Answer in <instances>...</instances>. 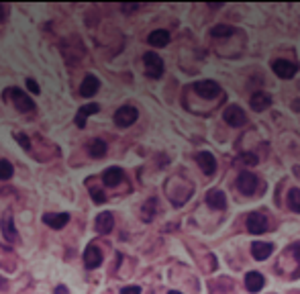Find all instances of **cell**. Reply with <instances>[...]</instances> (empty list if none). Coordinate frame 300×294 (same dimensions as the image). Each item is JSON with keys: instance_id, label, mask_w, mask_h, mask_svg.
Instances as JSON below:
<instances>
[{"instance_id": "cell-31", "label": "cell", "mask_w": 300, "mask_h": 294, "mask_svg": "<svg viewBox=\"0 0 300 294\" xmlns=\"http://www.w3.org/2000/svg\"><path fill=\"white\" fill-rule=\"evenodd\" d=\"M27 86H29V90H31L33 94H39V92H41L39 86H37V82H35L33 78H27Z\"/></svg>"}, {"instance_id": "cell-10", "label": "cell", "mask_w": 300, "mask_h": 294, "mask_svg": "<svg viewBox=\"0 0 300 294\" xmlns=\"http://www.w3.org/2000/svg\"><path fill=\"white\" fill-rule=\"evenodd\" d=\"M0 229H3V235H5V239H7L9 243H15V241L19 239V235H17V227H15V221H13V217H11L9 213L3 215V221H0Z\"/></svg>"}, {"instance_id": "cell-15", "label": "cell", "mask_w": 300, "mask_h": 294, "mask_svg": "<svg viewBox=\"0 0 300 294\" xmlns=\"http://www.w3.org/2000/svg\"><path fill=\"white\" fill-rule=\"evenodd\" d=\"M94 227H96V231H98L100 235L110 233L112 227H114V217H112V213H100V215L96 217V221H94Z\"/></svg>"}, {"instance_id": "cell-6", "label": "cell", "mask_w": 300, "mask_h": 294, "mask_svg": "<svg viewBox=\"0 0 300 294\" xmlns=\"http://www.w3.org/2000/svg\"><path fill=\"white\" fill-rule=\"evenodd\" d=\"M225 123L227 125H231V127H243L245 123H247V116H245V110L241 108V106H237V104H233V106H227V110H225Z\"/></svg>"}, {"instance_id": "cell-33", "label": "cell", "mask_w": 300, "mask_h": 294, "mask_svg": "<svg viewBox=\"0 0 300 294\" xmlns=\"http://www.w3.org/2000/svg\"><path fill=\"white\" fill-rule=\"evenodd\" d=\"M292 253H294L296 261L300 263V243H294V245H292Z\"/></svg>"}, {"instance_id": "cell-37", "label": "cell", "mask_w": 300, "mask_h": 294, "mask_svg": "<svg viewBox=\"0 0 300 294\" xmlns=\"http://www.w3.org/2000/svg\"><path fill=\"white\" fill-rule=\"evenodd\" d=\"M168 294H182V292H178V290H170Z\"/></svg>"}, {"instance_id": "cell-12", "label": "cell", "mask_w": 300, "mask_h": 294, "mask_svg": "<svg viewBox=\"0 0 300 294\" xmlns=\"http://www.w3.org/2000/svg\"><path fill=\"white\" fill-rule=\"evenodd\" d=\"M123 180H125V172H123L121 168H116V166L106 168V170L102 172V182H104V186L114 188V186H118Z\"/></svg>"}, {"instance_id": "cell-18", "label": "cell", "mask_w": 300, "mask_h": 294, "mask_svg": "<svg viewBox=\"0 0 300 294\" xmlns=\"http://www.w3.org/2000/svg\"><path fill=\"white\" fill-rule=\"evenodd\" d=\"M206 202H208L211 209L223 211V209L227 207V196H225V192H221V190H211V192L206 194Z\"/></svg>"}, {"instance_id": "cell-27", "label": "cell", "mask_w": 300, "mask_h": 294, "mask_svg": "<svg viewBox=\"0 0 300 294\" xmlns=\"http://www.w3.org/2000/svg\"><path fill=\"white\" fill-rule=\"evenodd\" d=\"M90 196H92V200H94L96 204H104V202H106V194H104L102 190H98V188H92V190H90Z\"/></svg>"}, {"instance_id": "cell-17", "label": "cell", "mask_w": 300, "mask_h": 294, "mask_svg": "<svg viewBox=\"0 0 300 294\" xmlns=\"http://www.w3.org/2000/svg\"><path fill=\"white\" fill-rule=\"evenodd\" d=\"M272 251H274V245H272V243L255 241V243L251 245V255H253L257 261H263V259H267V257L272 255Z\"/></svg>"}, {"instance_id": "cell-26", "label": "cell", "mask_w": 300, "mask_h": 294, "mask_svg": "<svg viewBox=\"0 0 300 294\" xmlns=\"http://www.w3.org/2000/svg\"><path fill=\"white\" fill-rule=\"evenodd\" d=\"M237 164H243V166H255L257 164V156L255 154H241L237 158Z\"/></svg>"}, {"instance_id": "cell-7", "label": "cell", "mask_w": 300, "mask_h": 294, "mask_svg": "<svg viewBox=\"0 0 300 294\" xmlns=\"http://www.w3.org/2000/svg\"><path fill=\"white\" fill-rule=\"evenodd\" d=\"M272 68H274L276 76L282 78V80H290V78H294L296 72H298L296 64H292V62H288V60H276V62L272 64Z\"/></svg>"}, {"instance_id": "cell-34", "label": "cell", "mask_w": 300, "mask_h": 294, "mask_svg": "<svg viewBox=\"0 0 300 294\" xmlns=\"http://www.w3.org/2000/svg\"><path fill=\"white\" fill-rule=\"evenodd\" d=\"M53 294H70V290H68V288H66V286H57V288H55V292H53Z\"/></svg>"}, {"instance_id": "cell-21", "label": "cell", "mask_w": 300, "mask_h": 294, "mask_svg": "<svg viewBox=\"0 0 300 294\" xmlns=\"http://www.w3.org/2000/svg\"><path fill=\"white\" fill-rule=\"evenodd\" d=\"M147 41H149V45H154V47H166V45L170 43V33L164 31V29L154 31L152 35L147 37Z\"/></svg>"}, {"instance_id": "cell-23", "label": "cell", "mask_w": 300, "mask_h": 294, "mask_svg": "<svg viewBox=\"0 0 300 294\" xmlns=\"http://www.w3.org/2000/svg\"><path fill=\"white\" fill-rule=\"evenodd\" d=\"M233 33H235V29H233V27H229V25H215V27L211 29V35H213V37H219V39L231 37Z\"/></svg>"}, {"instance_id": "cell-36", "label": "cell", "mask_w": 300, "mask_h": 294, "mask_svg": "<svg viewBox=\"0 0 300 294\" xmlns=\"http://www.w3.org/2000/svg\"><path fill=\"white\" fill-rule=\"evenodd\" d=\"M7 286V282H5V278L3 276H0V288H5Z\"/></svg>"}, {"instance_id": "cell-35", "label": "cell", "mask_w": 300, "mask_h": 294, "mask_svg": "<svg viewBox=\"0 0 300 294\" xmlns=\"http://www.w3.org/2000/svg\"><path fill=\"white\" fill-rule=\"evenodd\" d=\"M123 11H125V13H131V11H137V5H129V7L125 5V7H123Z\"/></svg>"}, {"instance_id": "cell-8", "label": "cell", "mask_w": 300, "mask_h": 294, "mask_svg": "<svg viewBox=\"0 0 300 294\" xmlns=\"http://www.w3.org/2000/svg\"><path fill=\"white\" fill-rule=\"evenodd\" d=\"M194 92H196L198 96H202V98H217L219 92H221V88H219V84L213 82V80H200V82L194 84Z\"/></svg>"}, {"instance_id": "cell-30", "label": "cell", "mask_w": 300, "mask_h": 294, "mask_svg": "<svg viewBox=\"0 0 300 294\" xmlns=\"http://www.w3.org/2000/svg\"><path fill=\"white\" fill-rule=\"evenodd\" d=\"M9 19V5L0 3V23H5Z\"/></svg>"}, {"instance_id": "cell-1", "label": "cell", "mask_w": 300, "mask_h": 294, "mask_svg": "<svg viewBox=\"0 0 300 294\" xmlns=\"http://www.w3.org/2000/svg\"><path fill=\"white\" fill-rule=\"evenodd\" d=\"M143 64H145V74L149 78H162L164 76V60L156 51H147L143 55Z\"/></svg>"}, {"instance_id": "cell-5", "label": "cell", "mask_w": 300, "mask_h": 294, "mask_svg": "<svg viewBox=\"0 0 300 294\" xmlns=\"http://www.w3.org/2000/svg\"><path fill=\"white\" fill-rule=\"evenodd\" d=\"M237 188L243 192V194H253L255 190H257V176L255 174H251L249 170H245V172H241L239 176H237Z\"/></svg>"}, {"instance_id": "cell-4", "label": "cell", "mask_w": 300, "mask_h": 294, "mask_svg": "<svg viewBox=\"0 0 300 294\" xmlns=\"http://www.w3.org/2000/svg\"><path fill=\"white\" fill-rule=\"evenodd\" d=\"M137 116H139V112L135 106H121L114 112V123H116V127H131L137 121Z\"/></svg>"}, {"instance_id": "cell-24", "label": "cell", "mask_w": 300, "mask_h": 294, "mask_svg": "<svg viewBox=\"0 0 300 294\" xmlns=\"http://www.w3.org/2000/svg\"><path fill=\"white\" fill-rule=\"evenodd\" d=\"M288 207H290V211L300 213V190L298 188H292L288 192Z\"/></svg>"}, {"instance_id": "cell-14", "label": "cell", "mask_w": 300, "mask_h": 294, "mask_svg": "<svg viewBox=\"0 0 300 294\" xmlns=\"http://www.w3.org/2000/svg\"><path fill=\"white\" fill-rule=\"evenodd\" d=\"M70 221V215L68 213H47L43 215V223L51 229H64Z\"/></svg>"}, {"instance_id": "cell-25", "label": "cell", "mask_w": 300, "mask_h": 294, "mask_svg": "<svg viewBox=\"0 0 300 294\" xmlns=\"http://www.w3.org/2000/svg\"><path fill=\"white\" fill-rule=\"evenodd\" d=\"M13 172H15V168L9 160H0V180H11Z\"/></svg>"}, {"instance_id": "cell-32", "label": "cell", "mask_w": 300, "mask_h": 294, "mask_svg": "<svg viewBox=\"0 0 300 294\" xmlns=\"http://www.w3.org/2000/svg\"><path fill=\"white\" fill-rule=\"evenodd\" d=\"M121 294H141V288L139 286H127L121 290Z\"/></svg>"}, {"instance_id": "cell-22", "label": "cell", "mask_w": 300, "mask_h": 294, "mask_svg": "<svg viewBox=\"0 0 300 294\" xmlns=\"http://www.w3.org/2000/svg\"><path fill=\"white\" fill-rule=\"evenodd\" d=\"M106 143L102 141V139H94L90 145H88V154L94 158V160H100V158H104L106 156Z\"/></svg>"}, {"instance_id": "cell-29", "label": "cell", "mask_w": 300, "mask_h": 294, "mask_svg": "<svg viewBox=\"0 0 300 294\" xmlns=\"http://www.w3.org/2000/svg\"><path fill=\"white\" fill-rule=\"evenodd\" d=\"M13 137H15V139L23 145V150H27V152L31 150V141H29V137H27V135H23V133H15Z\"/></svg>"}, {"instance_id": "cell-2", "label": "cell", "mask_w": 300, "mask_h": 294, "mask_svg": "<svg viewBox=\"0 0 300 294\" xmlns=\"http://www.w3.org/2000/svg\"><path fill=\"white\" fill-rule=\"evenodd\" d=\"M7 94H11V96H13V104H15V108H17L19 112H31V110H35V102H33V100H31V96H29V94H25L23 90L13 88V90H9Z\"/></svg>"}, {"instance_id": "cell-16", "label": "cell", "mask_w": 300, "mask_h": 294, "mask_svg": "<svg viewBox=\"0 0 300 294\" xmlns=\"http://www.w3.org/2000/svg\"><path fill=\"white\" fill-rule=\"evenodd\" d=\"M98 110H100V106H98L96 102H90V104L80 106V108H78V114H76V125H78L80 129H84V127H86V119H88L90 114H96Z\"/></svg>"}, {"instance_id": "cell-28", "label": "cell", "mask_w": 300, "mask_h": 294, "mask_svg": "<svg viewBox=\"0 0 300 294\" xmlns=\"http://www.w3.org/2000/svg\"><path fill=\"white\" fill-rule=\"evenodd\" d=\"M154 209H156V200L152 198V200H147V204L143 207V213H145V221H149L154 217Z\"/></svg>"}, {"instance_id": "cell-11", "label": "cell", "mask_w": 300, "mask_h": 294, "mask_svg": "<svg viewBox=\"0 0 300 294\" xmlns=\"http://www.w3.org/2000/svg\"><path fill=\"white\" fill-rule=\"evenodd\" d=\"M98 88H100V80H98L96 76L88 74V76L82 80V84H80V96H84V98H92V96L98 92Z\"/></svg>"}, {"instance_id": "cell-19", "label": "cell", "mask_w": 300, "mask_h": 294, "mask_svg": "<svg viewBox=\"0 0 300 294\" xmlns=\"http://www.w3.org/2000/svg\"><path fill=\"white\" fill-rule=\"evenodd\" d=\"M263 284H265V280H263V276L259 272H249L245 276V288L249 292H259L263 288Z\"/></svg>"}, {"instance_id": "cell-9", "label": "cell", "mask_w": 300, "mask_h": 294, "mask_svg": "<svg viewBox=\"0 0 300 294\" xmlns=\"http://www.w3.org/2000/svg\"><path fill=\"white\" fill-rule=\"evenodd\" d=\"M196 164L200 166V170H202L206 176H213V174L217 172V160H215V156H213L211 152H200V154L196 156Z\"/></svg>"}, {"instance_id": "cell-20", "label": "cell", "mask_w": 300, "mask_h": 294, "mask_svg": "<svg viewBox=\"0 0 300 294\" xmlns=\"http://www.w3.org/2000/svg\"><path fill=\"white\" fill-rule=\"evenodd\" d=\"M249 104H251L253 110L261 112V110H265V108L272 104V98H269V94H265V92H255V94L251 96Z\"/></svg>"}, {"instance_id": "cell-13", "label": "cell", "mask_w": 300, "mask_h": 294, "mask_svg": "<svg viewBox=\"0 0 300 294\" xmlns=\"http://www.w3.org/2000/svg\"><path fill=\"white\" fill-rule=\"evenodd\" d=\"M84 263H86L88 270H94V268H98L102 263V251L94 243H90L86 247V251H84Z\"/></svg>"}, {"instance_id": "cell-3", "label": "cell", "mask_w": 300, "mask_h": 294, "mask_svg": "<svg viewBox=\"0 0 300 294\" xmlns=\"http://www.w3.org/2000/svg\"><path fill=\"white\" fill-rule=\"evenodd\" d=\"M247 231L249 233H253V235H259V233H265L267 231V227H269V223H267V217L263 215V213H251L249 217H247Z\"/></svg>"}]
</instances>
